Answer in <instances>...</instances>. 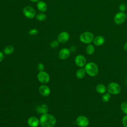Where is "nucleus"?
<instances>
[{"label": "nucleus", "mask_w": 127, "mask_h": 127, "mask_svg": "<svg viewBox=\"0 0 127 127\" xmlns=\"http://www.w3.org/2000/svg\"><path fill=\"white\" fill-rule=\"evenodd\" d=\"M31 1H32V2H38L40 1V0H30Z\"/></svg>", "instance_id": "obj_32"}, {"label": "nucleus", "mask_w": 127, "mask_h": 127, "mask_svg": "<svg viewBox=\"0 0 127 127\" xmlns=\"http://www.w3.org/2000/svg\"><path fill=\"white\" fill-rule=\"evenodd\" d=\"M93 43L95 46H101L105 43V38L101 35L97 36L93 39Z\"/></svg>", "instance_id": "obj_15"}, {"label": "nucleus", "mask_w": 127, "mask_h": 127, "mask_svg": "<svg viewBox=\"0 0 127 127\" xmlns=\"http://www.w3.org/2000/svg\"><path fill=\"white\" fill-rule=\"evenodd\" d=\"M69 50L70 52H74L76 50V47L75 46H71L69 48Z\"/></svg>", "instance_id": "obj_29"}, {"label": "nucleus", "mask_w": 127, "mask_h": 127, "mask_svg": "<svg viewBox=\"0 0 127 127\" xmlns=\"http://www.w3.org/2000/svg\"><path fill=\"white\" fill-rule=\"evenodd\" d=\"M70 52L69 49L67 48H63L59 52L58 57L61 60H65L67 59L70 56Z\"/></svg>", "instance_id": "obj_10"}, {"label": "nucleus", "mask_w": 127, "mask_h": 127, "mask_svg": "<svg viewBox=\"0 0 127 127\" xmlns=\"http://www.w3.org/2000/svg\"><path fill=\"white\" fill-rule=\"evenodd\" d=\"M126 15V19H127V13Z\"/></svg>", "instance_id": "obj_33"}, {"label": "nucleus", "mask_w": 127, "mask_h": 127, "mask_svg": "<svg viewBox=\"0 0 127 127\" xmlns=\"http://www.w3.org/2000/svg\"><path fill=\"white\" fill-rule=\"evenodd\" d=\"M119 10L120 12H125L127 9V5L125 3H121L119 7Z\"/></svg>", "instance_id": "obj_25"}, {"label": "nucleus", "mask_w": 127, "mask_h": 127, "mask_svg": "<svg viewBox=\"0 0 127 127\" xmlns=\"http://www.w3.org/2000/svg\"><path fill=\"white\" fill-rule=\"evenodd\" d=\"M59 41L58 40H53L50 43V47L52 48H56L59 45Z\"/></svg>", "instance_id": "obj_24"}, {"label": "nucleus", "mask_w": 127, "mask_h": 127, "mask_svg": "<svg viewBox=\"0 0 127 127\" xmlns=\"http://www.w3.org/2000/svg\"><path fill=\"white\" fill-rule=\"evenodd\" d=\"M3 58H4L3 54L1 51H0V63L2 62V61L3 59Z\"/></svg>", "instance_id": "obj_30"}, {"label": "nucleus", "mask_w": 127, "mask_h": 127, "mask_svg": "<svg viewBox=\"0 0 127 127\" xmlns=\"http://www.w3.org/2000/svg\"><path fill=\"white\" fill-rule=\"evenodd\" d=\"M95 90L98 94H103L107 91V87L104 84L100 83L96 85Z\"/></svg>", "instance_id": "obj_16"}, {"label": "nucleus", "mask_w": 127, "mask_h": 127, "mask_svg": "<svg viewBox=\"0 0 127 127\" xmlns=\"http://www.w3.org/2000/svg\"><path fill=\"white\" fill-rule=\"evenodd\" d=\"M36 111L41 115L47 114L48 112V107L46 104H42L36 107Z\"/></svg>", "instance_id": "obj_14"}, {"label": "nucleus", "mask_w": 127, "mask_h": 127, "mask_svg": "<svg viewBox=\"0 0 127 127\" xmlns=\"http://www.w3.org/2000/svg\"><path fill=\"white\" fill-rule=\"evenodd\" d=\"M86 71L84 69V68L83 67H80L79 69H78L75 73V75L76 77L79 79H82L84 77L85 74H86Z\"/></svg>", "instance_id": "obj_18"}, {"label": "nucleus", "mask_w": 127, "mask_h": 127, "mask_svg": "<svg viewBox=\"0 0 127 127\" xmlns=\"http://www.w3.org/2000/svg\"><path fill=\"white\" fill-rule=\"evenodd\" d=\"M120 108L121 111L125 115H127V102H122L120 105Z\"/></svg>", "instance_id": "obj_22"}, {"label": "nucleus", "mask_w": 127, "mask_h": 127, "mask_svg": "<svg viewBox=\"0 0 127 127\" xmlns=\"http://www.w3.org/2000/svg\"><path fill=\"white\" fill-rule=\"evenodd\" d=\"M37 79L41 83H47L50 81V76L47 72L41 71L38 73Z\"/></svg>", "instance_id": "obj_8"}, {"label": "nucleus", "mask_w": 127, "mask_h": 127, "mask_svg": "<svg viewBox=\"0 0 127 127\" xmlns=\"http://www.w3.org/2000/svg\"><path fill=\"white\" fill-rule=\"evenodd\" d=\"M80 40L84 44H90L94 39L93 34L89 31H85L81 33L79 36Z\"/></svg>", "instance_id": "obj_4"}, {"label": "nucleus", "mask_w": 127, "mask_h": 127, "mask_svg": "<svg viewBox=\"0 0 127 127\" xmlns=\"http://www.w3.org/2000/svg\"><path fill=\"white\" fill-rule=\"evenodd\" d=\"M39 91L41 95L43 96H48L51 93L50 88L45 85H42L39 88Z\"/></svg>", "instance_id": "obj_13"}, {"label": "nucleus", "mask_w": 127, "mask_h": 127, "mask_svg": "<svg viewBox=\"0 0 127 127\" xmlns=\"http://www.w3.org/2000/svg\"><path fill=\"white\" fill-rule=\"evenodd\" d=\"M36 18L38 20L40 21H43L46 19L47 16L45 14L43 13H40L36 15Z\"/></svg>", "instance_id": "obj_23"}, {"label": "nucleus", "mask_w": 127, "mask_h": 127, "mask_svg": "<svg viewBox=\"0 0 127 127\" xmlns=\"http://www.w3.org/2000/svg\"><path fill=\"white\" fill-rule=\"evenodd\" d=\"M27 124L30 127H37L40 124V120L36 117L32 116L28 119Z\"/></svg>", "instance_id": "obj_11"}, {"label": "nucleus", "mask_w": 127, "mask_h": 127, "mask_svg": "<svg viewBox=\"0 0 127 127\" xmlns=\"http://www.w3.org/2000/svg\"><path fill=\"white\" fill-rule=\"evenodd\" d=\"M37 7L38 9L41 12H45L47 10L48 6L46 2L43 1H39L37 2Z\"/></svg>", "instance_id": "obj_17"}, {"label": "nucleus", "mask_w": 127, "mask_h": 127, "mask_svg": "<svg viewBox=\"0 0 127 127\" xmlns=\"http://www.w3.org/2000/svg\"><path fill=\"white\" fill-rule=\"evenodd\" d=\"M24 15L28 18L32 19L36 16L35 9L30 6H25L23 9Z\"/></svg>", "instance_id": "obj_6"}, {"label": "nucleus", "mask_w": 127, "mask_h": 127, "mask_svg": "<svg viewBox=\"0 0 127 127\" xmlns=\"http://www.w3.org/2000/svg\"><path fill=\"white\" fill-rule=\"evenodd\" d=\"M86 73L91 77L96 76L99 72V67L98 65L94 62H91L86 63L84 66Z\"/></svg>", "instance_id": "obj_2"}, {"label": "nucleus", "mask_w": 127, "mask_h": 127, "mask_svg": "<svg viewBox=\"0 0 127 127\" xmlns=\"http://www.w3.org/2000/svg\"><path fill=\"white\" fill-rule=\"evenodd\" d=\"M122 88L120 85L116 82H111L107 87V91L111 95H118L120 93Z\"/></svg>", "instance_id": "obj_3"}, {"label": "nucleus", "mask_w": 127, "mask_h": 127, "mask_svg": "<svg viewBox=\"0 0 127 127\" xmlns=\"http://www.w3.org/2000/svg\"><path fill=\"white\" fill-rule=\"evenodd\" d=\"M69 38V34L65 31L61 32L58 36V40L60 43H64L66 42Z\"/></svg>", "instance_id": "obj_12"}, {"label": "nucleus", "mask_w": 127, "mask_h": 127, "mask_svg": "<svg viewBox=\"0 0 127 127\" xmlns=\"http://www.w3.org/2000/svg\"><path fill=\"white\" fill-rule=\"evenodd\" d=\"M111 94H110L108 92L102 94V98H101L102 101L104 103H107V102H109L110 101V100L111 99Z\"/></svg>", "instance_id": "obj_21"}, {"label": "nucleus", "mask_w": 127, "mask_h": 127, "mask_svg": "<svg viewBox=\"0 0 127 127\" xmlns=\"http://www.w3.org/2000/svg\"><path fill=\"white\" fill-rule=\"evenodd\" d=\"M39 120L42 127H53L56 124V118L48 113L41 115Z\"/></svg>", "instance_id": "obj_1"}, {"label": "nucleus", "mask_w": 127, "mask_h": 127, "mask_svg": "<svg viewBox=\"0 0 127 127\" xmlns=\"http://www.w3.org/2000/svg\"><path fill=\"white\" fill-rule=\"evenodd\" d=\"M38 31L36 29H32L29 30V34L31 35H36L38 34Z\"/></svg>", "instance_id": "obj_28"}, {"label": "nucleus", "mask_w": 127, "mask_h": 127, "mask_svg": "<svg viewBox=\"0 0 127 127\" xmlns=\"http://www.w3.org/2000/svg\"><path fill=\"white\" fill-rule=\"evenodd\" d=\"M95 49L94 46L90 44H88V45H87V46L86 48V52L88 55H89L93 54L95 52Z\"/></svg>", "instance_id": "obj_20"}, {"label": "nucleus", "mask_w": 127, "mask_h": 127, "mask_svg": "<svg viewBox=\"0 0 127 127\" xmlns=\"http://www.w3.org/2000/svg\"><path fill=\"white\" fill-rule=\"evenodd\" d=\"M123 48H124V50L125 51H127V42L125 43V44H124V46H123Z\"/></svg>", "instance_id": "obj_31"}, {"label": "nucleus", "mask_w": 127, "mask_h": 127, "mask_svg": "<svg viewBox=\"0 0 127 127\" xmlns=\"http://www.w3.org/2000/svg\"><path fill=\"white\" fill-rule=\"evenodd\" d=\"M37 68V69L39 71H44V69L45 68V66H44V65L42 63H39V64H38Z\"/></svg>", "instance_id": "obj_27"}, {"label": "nucleus", "mask_w": 127, "mask_h": 127, "mask_svg": "<svg viewBox=\"0 0 127 127\" xmlns=\"http://www.w3.org/2000/svg\"><path fill=\"white\" fill-rule=\"evenodd\" d=\"M76 124L79 127H87L89 124L88 118L83 115L78 116L75 120Z\"/></svg>", "instance_id": "obj_5"}, {"label": "nucleus", "mask_w": 127, "mask_h": 127, "mask_svg": "<svg viewBox=\"0 0 127 127\" xmlns=\"http://www.w3.org/2000/svg\"><path fill=\"white\" fill-rule=\"evenodd\" d=\"M14 48L12 46L8 45L4 48L3 50V53L4 54L8 55L11 54L14 52Z\"/></svg>", "instance_id": "obj_19"}, {"label": "nucleus", "mask_w": 127, "mask_h": 127, "mask_svg": "<svg viewBox=\"0 0 127 127\" xmlns=\"http://www.w3.org/2000/svg\"><path fill=\"white\" fill-rule=\"evenodd\" d=\"M122 122L124 127H127V115H125L123 117Z\"/></svg>", "instance_id": "obj_26"}, {"label": "nucleus", "mask_w": 127, "mask_h": 127, "mask_svg": "<svg viewBox=\"0 0 127 127\" xmlns=\"http://www.w3.org/2000/svg\"><path fill=\"white\" fill-rule=\"evenodd\" d=\"M76 65L79 67H84L86 64V59L84 56L82 55H78L76 56L74 60Z\"/></svg>", "instance_id": "obj_9"}, {"label": "nucleus", "mask_w": 127, "mask_h": 127, "mask_svg": "<svg viewBox=\"0 0 127 127\" xmlns=\"http://www.w3.org/2000/svg\"><path fill=\"white\" fill-rule=\"evenodd\" d=\"M126 19V15L122 12H119L115 15L114 18V23L117 25L123 24Z\"/></svg>", "instance_id": "obj_7"}]
</instances>
